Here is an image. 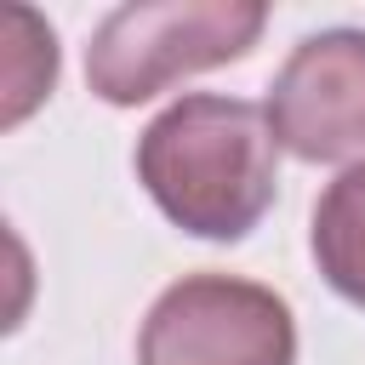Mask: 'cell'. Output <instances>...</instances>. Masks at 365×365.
Here are the masks:
<instances>
[{"mask_svg": "<svg viewBox=\"0 0 365 365\" xmlns=\"http://www.w3.org/2000/svg\"><path fill=\"white\" fill-rule=\"evenodd\" d=\"M308 245H314L325 285L342 302L365 308V165H348L325 182V194L314 205Z\"/></svg>", "mask_w": 365, "mask_h": 365, "instance_id": "5b68a950", "label": "cell"}, {"mask_svg": "<svg viewBox=\"0 0 365 365\" xmlns=\"http://www.w3.org/2000/svg\"><path fill=\"white\" fill-rule=\"evenodd\" d=\"M0 29H6V57H0V74H6V91H0V125H23L57 86V34L51 23H40L29 6H6L0 11Z\"/></svg>", "mask_w": 365, "mask_h": 365, "instance_id": "8992f818", "label": "cell"}, {"mask_svg": "<svg viewBox=\"0 0 365 365\" xmlns=\"http://www.w3.org/2000/svg\"><path fill=\"white\" fill-rule=\"evenodd\" d=\"M268 125L308 165H365V29H319L268 86Z\"/></svg>", "mask_w": 365, "mask_h": 365, "instance_id": "277c9868", "label": "cell"}, {"mask_svg": "<svg viewBox=\"0 0 365 365\" xmlns=\"http://www.w3.org/2000/svg\"><path fill=\"white\" fill-rule=\"evenodd\" d=\"M257 0H131L114 6L86 46V86L108 108H137L188 74L240 63L262 40Z\"/></svg>", "mask_w": 365, "mask_h": 365, "instance_id": "7a4b0ae2", "label": "cell"}, {"mask_svg": "<svg viewBox=\"0 0 365 365\" xmlns=\"http://www.w3.org/2000/svg\"><path fill=\"white\" fill-rule=\"evenodd\" d=\"M137 365H297L291 302L257 279L182 274L154 297Z\"/></svg>", "mask_w": 365, "mask_h": 365, "instance_id": "3957f363", "label": "cell"}, {"mask_svg": "<svg viewBox=\"0 0 365 365\" xmlns=\"http://www.w3.org/2000/svg\"><path fill=\"white\" fill-rule=\"evenodd\" d=\"M137 182L194 240H245L279 188V137L268 108L222 91H188L137 137Z\"/></svg>", "mask_w": 365, "mask_h": 365, "instance_id": "6da1fadb", "label": "cell"}]
</instances>
